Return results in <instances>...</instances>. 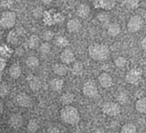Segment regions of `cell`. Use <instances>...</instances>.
<instances>
[{
    "mask_svg": "<svg viewBox=\"0 0 146 133\" xmlns=\"http://www.w3.org/2000/svg\"><path fill=\"white\" fill-rule=\"evenodd\" d=\"M82 91H83V94L89 98H93V97H97L98 94V86L93 80L86 81L83 85Z\"/></svg>",
    "mask_w": 146,
    "mask_h": 133,
    "instance_id": "52a82bcc",
    "label": "cell"
},
{
    "mask_svg": "<svg viewBox=\"0 0 146 133\" xmlns=\"http://www.w3.org/2000/svg\"><path fill=\"white\" fill-rule=\"evenodd\" d=\"M102 111L109 116H117L121 114V107L116 103L107 102L103 105Z\"/></svg>",
    "mask_w": 146,
    "mask_h": 133,
    "instance_id": "8992f818",
    "label": "cell"
},
{
    "mask_svg": "<svg viewBox=\"0 0 146 133\" xmlns=\"http://www.w3.org/2000/svg\"><path fill=\"white\" fill-rule=\"evenodd\" d=\"M16 103L21 107L27 108V107L31 106L32 99H31V97L27 94H26V93H20L16 97Z\"/></svg>",
    "mask_w": 146,
    "mask_h": 133,
    "instance_id": "4fadbf2b",
    "label": "cell"
},
{
    "mask_svg": "<svg viewBox=\"0 0 146 133\" xmlns=\"http://www.w3.org/2000/svg\"><path fill=\"white\" fill-rule=\"evenodd\" d=\"M83 72V64L80 62H76L73 64L72 67V73L74 75H80Z\"/></svg>",
    "mask_w": 146,
    "mask_h": 133,
    "instance_id": "83f0119b",
    "label": "cell"
},
{
    "mask_svg": "<svg viewBox=\"0 0 146 133\" xmlns=\"http://www.w3.org/2000/svg\"><path fill=\"white\" fill-rule=\"evenodd\" d=\"M16 21V15L12 11H4L0 17V25L3 28H11Z\"/></svg>",
    "mask_w": 146,
    "mask_h": 133,
    "instance_id": "277c9868",
    "label": "cell"
},
{
    "mask_svg": "<svg viewBox=\"0 0 146 133\" xmlns=\"http://www.w3.org/2000/svg\"><path fill=\"white\" fill-rule=\"evenodd\" d=\"M121 133H137V128L133 124L127 123L121 127Z\"/></svg>",
    "mask_w": 146,
    "mask_h": 133,
    "instance_id": "4316f807",
    "label": "cell"
},
{
    "mask_svg": "<svg viewBox=\"0 0 146 133\" xmlns=\"http://www.w3.org/2000/svg\"><path fill=\"white\" fill-rule=\"evenodd\" d=\"M121 32V26L117 23H111L108 26V33L111 37H116Z\"/></svg>",
    "mask_w": 146,
    "mask_h": 133,
    "instance_id": "44dd1931",
    "label": "cell"
},
{
    "mask_svg": "<svg viewBox=\"0 0 146 133\" xmlns=\"http://www.w3.org/2000/svg\"><path fill=\"white\" fill-rule=\"evenodd\" d=\"M27 44H28V47L30 49H37L38 47H39L40 45V43H39V38L35 35V34H33L29 37L28 38V41H27Z\"/></svg>",
    "mask_w": 146,
    "mask_h": 133,
    "instance_id": "603a6c76",
    "label": "cell"
},
{
    "mask_svg": "<svg viewBox=\"0 0 146 133\" xmlns=\"http://www.w3.org/2000/svg\"><path fill=\"white\" fill-rule=\"evenodd\" d=\"M92 133H105V132L103 130V129H100V128H98V129H96V130H94Z\"/></svg>",
    "mask_w": 146,
    "mask_h": 133,
    "instance_id": "60d3db41",
    "label": "cell"
},
{
    "mask_svg": "<svg viewBox=\"0 0 146 133\" xmlns=\"http://www.w3.org/2000/svg\"><path fill=\"white\" fill-rule=\"evenodd\" d=\"M139 6V0H127L126 7L128 9H136Z\"/></svg>",
    "mask_w": 146,
    "mask_h": 133,
    "instance_id": "4dcf8cb0",
    "label": "cell"
},
{
    "mask_svg": "<svg viewBox=\"0 0 146 133\" xmlns=\"http://www.w3.org/2000/svg\"><path fill=\"white\" fill-rule=\"evenodd\" d=\"M39 128V124L38 122L36 120H30L28 124H27V129L29 132L34 133L36 132Z\"/></svg>",
    "mask_w": 146,
    "mask_h": 133,
    "instance_id": "484cf974",
    "label": "cell"
},
{
    "mask_svg": "<svg viewBox=\"0 0 146 133\" xmlns=\"http://www.w3.org/2000/svg\"><path fill=\"white\" fill-rule=\"evenodd\" d=\"M3 112V105H2V103H0V114Z\"/></svg>",
    "mask_w": 146,
    "mask_h": 133,
    "instance_id": "7bdbcfd3",
    "label": "cell"
},
{
    "mask_svg": "<svg viewBox=\"0 0 146 133\" xmlns=\"http://www.w3.org/2000/svg\"><path fill=\"white\" fill-rule=\"evenodd\" d=\"M135 108L136 110L139 113L141 114H145L146 113V97H141L139 98L136 103H135Z\"/></svg>",
    "mask_w": 146,
    "mask_h": 133,
    "instance_id": "7402d4cb",
    "label": "cell"
},
{
    "mask_svg": "<svg viewBox=\"0 0 146 133\" xmlns=\"http://www.w3.org/2000/svg\"><path fill=\"white\" fill-rule=\"evenodd\" d=\"M98 20L100 21H102V22H107L108 21H109V15H107V14H105V13H101V14H99L98 15Z\"/></svg>",
    "mask_w": 146,
    "mask_h": 133,
    "instance_id": "74e56055",
    "label": "cell"
},
{
    "mask_svg": "<svg viewBox=\"0 0 146 133\" xmlns=\"http://www.w3.org/2000/svg\"><path fill=\"white\" fill-rule=\"evenodd\" d=\"M88 53L92 59L103 62L109 58L110 49L106 44H93L89 46Z\"/></svg>",
    "mask_w": 146,
    "mask_h": 133,
    "instance_id": "6da1fadb",
    "label": "cell"
},
{
    "mask_svg": "<svg viewBox=\"0 0 146 133\" xmlns=\"http://www.w3.org/2000/svg\"><path fill=\"white\" fill-rule=\"evenodd\" d=\"M38 50H39V52L43 55H47L50 52V50H51V47H50V44L48 43V42H44V43H42L39 47H38Z\"/></svg>",
    "mask_w": 146,
    "mask_h": 133,
    "instance_id": "f546056e",
    "label": "cell"
},
{
    "mask_svg": "<svg viewBox=\"0 0 146 133\" xmlns=\"http://www.w3.org/2000/svg\"><path fill=\"white\" fill-rule=\"evenodd\" d=\"M112 133H118V132H112Z\"/></svg>",
    "mask_w": 146,
    "mask_h": 133,
    "instance_id": "ee69618b",
    "label": "cell"
},
{
    "mask_svg": "<svg viewBox=\"0 0 146 133\" xmlns=\"http://www.w3.org/2000/svg\"><path fill=\"white\" fill-rule=\"evenodd\" d=\"M77 15L80 18L82 19H86L89 16L90 13H91V9L90 6L87 3H81L78 6L77 10H76Z\"/></svg>",
    "mask_w": 146,
    "mask_h": 133,
    "instance_id": "9a60e30c",
    "label": "cell"
},
{
    "mask_svg": "<svg viewBox=\"0 0 146 133\" xmlns=\"http://www.w3.org/2000/svg\"><path fill=\"white\" fill-rule=\"evenodd\" d=\"M117 100H118V102H120L121 103H125L127 101V95H126L125 93H122L121 92V93L118 94Z\"/></svg>",
    "mask_w": 146,
    "mask_h": 133,
    "instance_id": "8d00e7d4",
    "label": "cell"
},
{
    "mask_svg": "<svg viewBox=\"0 0 146 133\" xmlns=\"http://www.w3.org/2000/svg\"><path fill=\"white\" fill-rule=\"evenodd\" d=\"M81 27H82L81 22L77 18L70 19L67 23V29L69 32H72V33L78 32L81 29Z\"/></svg>",
    "mask_w": 146,
    "mask_h": 133,
    "instance_id": "8fae6325",
    "label": "cell"
},
{
    "mask_svg": "<svg viewBox=\"0 0 146 133\" xmlns=\"http://www.w3.org/2000/svg\"><path fill=\"white\" fill-rule=\"evenodd\" d=\"M45 4H48V3H50V0H42Z\"/></svg>",
    "mask_w": 146,
    "mask_h": 133,
    "instance_id": "b9f144b4",
    "label": "cell"
},
{
    "mask_svg": "<svg viewBox=\"0 0 146 133\" xmlns=\"http://www.w3.org/2000/svg\"><path fill=\"white\" fill-rule=\"evenodd\" d=\"M64 19V15L56 9L44 11L43 15V22L47 26H52L55 24L62 23L63 22Z\"/></svg>",
    "mask_w": 146,
    "mask_h": 133,
    "instance_id": "3957f363",
    "label": "cell"
},
{
    "mask_svg": "<svg viewBox=\"0 0 146 133\" xmlns=\"http://www.w3.org/2000/svg\"><path fill=\"white\" fill-rule=\"evenodd\" d=\"M44 12L43 11V8L42 7H36L33 11V16L36 17V18H40V17H43V15H44Z\"/></svg>",
    "mask_w": 146,
    "mask_h": 133,
    "instance_id": "836d02e7",
    "label": "cell"
},
{
    "mask_svg": "<svg viewBox=\"0 0 146 133\" xmlns=\"http://www.w3.org/2000/svg\"><path fill=\"white\" fill-rule=\"evenodd\" d=\"M60 116L62 120L68 125H76L80 121V113L73 106H65L61 109Z\"/></svg>",
    "mask_w": 146,
    "mask_h": 133,
    "instance_id": "7a4b0ae2",
    "label": "cell"
},
{
    "mask_svg": "<svg viewBox=\"0 0 146 133\" xmlns=\"http://www.w3.org/2000/svg\"><path fill=\"white\" fill-rule=\"evenodd\" d=\"M93 5L97 9L110 10L115 6V0H92Z\"/></svg>",
    "mask_w": 146,
    "mask_h": 133,
    "instance_id": "9c48e42d",
    "label": "cell"
},
{
    "mask_svg": "<svg viewBox=\"0 0 146 133\" xmlns=\"http://www.w3.org/2000/svg\"><path fill=\"white\" fill-rule=\"evenodd\" d=\"M60 59L62 62L65 65L71 64L75 62V56L72 50L70 49H65L62 51L60 55Z\"/></svg>",
    "mask_w": 146,
    "mask_h": 133,
    "instance_id": "30bf717a",
    "label": "cell"
},
{
    "mask_svg": "<svg viewBox=\"0 0 146 133\" xmlns=\"http://www.w3.org/2000/svg\"><path fill=\"white\" fill-rule=\"evenodd\" d=\"M127 60L124 56H118L115 60V65L118 68H123L127 66Z\"/></svg>",
    "mask_w": 146,
    "mask_h": 133,
    "instance_id": "f1b7e54d",
    "label": "cell"
},
{
    "mask_svg": "<svg viewBox=\"0 0 146 133\" xmlns=\"http://www.w3.org/2000/svg\"><path fill=\"white\" fill-rule=\"evenodd\" d=\"M74 100V94L70 93V92H66L63 93L60 98V101L62 103V104H63L64 106H68L70 105Z\"/></svg>",
    "mask_w": 146,
    "mask_h": 133,
    "instance_id": "ffe728a7",
    "label": "cell"
},
{
    "mask_svg": "<svg viewBox=\"0 0 146 133\" xmlns=\"http://www.w3.org/2000/svg\"><path fill=\"white\" fill-rule=\"evenodd\" d=\"M142 77V71L139 68H133L131 69L126 75V81L128 84L134 85L138 83Z\"/></svg>",
    "mask_w": 146,
    "mask_h": 133,
    "instance_id": "ba28073f",
    "label": "cell"
},
{
    "mask_svg": "<svg viewBox=\"0 0 146 133\" xmlns=\"http://www.w3.org/2000/svg\"><path fill=\"white\" fill-rule=\"evenodd\" d=\"M27 81L29 84V87L31 88L32 91H37L40 89L41 87V82L39 80V79L34 75H30L27 78Z\"/></svg>",
    "mask_w": 146,
    "mask_h": 133,
    "instance_id": "2e32d148",
    "label": "cell"
},
{
    "mask_svg": "<svg viewBox=\"0 0 146 133\" xmlns=\"http://www.w3.org/2000/svg\"><path fill=\"white\" fill-rule=\"evenodd\" d=\"M55 43L56 44L60 47V48H64V47H67L69 44V41L68 39L64 37V36H58L56 38V40H55Z\"/></svg>",
    "mask_w": 146,
    "mask_h": 133,
    "instance_id": "d4e9b609",
    "label": "cell"
},
{
    "mask_svg": "<svg viewBox=\"0 0 146 133\" xmlns=\"http://www.w3.org/2000/svg\"><path fill=\"white\" fill-rule=\"evenodd\" d=\"M9 93V87L6 85H2V86L0 87V96L2 97H4L8 95Z\"/></svg>",
    "mask_w": 146,
    "mask_h": 133,
    "instance_id": "d590c367",
    "label": "cell"
},
{
    "mask_svg": "<svg viewBox=\"0 0 146 133\" xmlns=\"http://www.w3.org/2000/svg\"><path fill=\"white\" fill-rule=\"evenodd\" d=\"M98 82H99L100 85L105 89L110 88L113 85L112 77L107 73H103L98 76Z\"/></svg>",
    "mask_w": 146,
    "mask_h": 133,
    "instance_id": "7c38bea8",
    "label": "cell"
},
{
    "mask_svg": "<svg viewBox=\"0 0 146 133\" xmlns=\"http://www.w3.org/2000/svg\"><path fill=\"white\" fill-rule=\"evenodd\" d=\"M9 75L12 79H19V77L21 74V67L19 64H16V63L12 64L9 67Z\"/></svg>",
    "mask_w": 146,
    "mask_h": 133,
    "instance_id": "e0dca14e",
    "label": "cell"
},
{
    "mask_svg": "<svg viewBox=\"0 0 146 133\" xmlns=\"http://www.w3.org/2000/svg\"><path fill=\"white\" fill-rule=\"evenodd\" d=\"M42 38H43V39H44V41L49 42V41H50V40L54 38V33H53V32L50 31V30H46V31H44V32H43Z\"/></svg>",
    "mask_w": 146,
    "mask_h": 133,
    "instance_id": "d6a6232c",
    "label": "cell"
},
{
    "mask_svg": "<svg viewBox=\"0 0 146 133\" xmlns=\"http://www.w3.org/2000/svg\"><path fill=\"white\" fill-rule=\"evenodd\" d=\"M9 123L12 128L18 129L23 125V118L20 114H14L9 117Z\"/></svg>",
    "mask_w": 146,
    "mask_h": 133,
    "instance_id": "5bb4252c",
    "label": "cell"
},
{
    "mask_svg": "<svg viewBox=\"0 0 146 133\" xmlns=\"http://www.w3.org/2000/svg\"><path fill=\"white\" fill-rule=\"evenodd\" d=\"M46 133H61V132H60V131H59V129H58V128L52 126V127H50V128L47 130V132Z\"/></svg>",
    "mask_w": 146,
    "mask_h": 133,
    "instance_id": "f35d334b",
    "label": "cell"
},
{
    "mask_svg": "<svg viewBox=\"0 0 146 133\" xmlns=\"http://www.w3.org/2000/svg\"><path fill=\"white\" fill-rule=\"evenodd\" d=\"M140 44H141V47H142V49L144 50H145L146 51V36L141 40V43H140Z\"/></svg>",
    "mask_w": 146,
    "mask_h": 133,
    "instance_id": "ab89813d",
    "label": "cell"
},
{
    "mask_svg": "<svg viewBox=\"0 0 146 133\" xmlns=\"http://www.w3.org/2000/svg\"><path fill=\"white\" fill-rule=\"evenodd\" d=\"M8 42L11 44H15L18 42V36L15 31H11L8 35Z\"/></svg>",
    "mask_w": 146,
    "mask_h": 133,
    "instance_id": "1f68e13d",
    "label": "cell"
},
{
    "mask_svg": "<svg viewBox=\"0 0 146 133\" xmlns=\"http://www.w3.org/2000/svg\"><path fill=\"white\" fill-rule=\"evenodd\" d=\"M26 65L29 68H36L39 65V60L36 56H28L26 60Z\"/></svg>",
    "mask_w": 146,
    "mask_h": 133,
    "instance_id": "cb8c5ba5",
    "label": "cell"
},
{
    "mask_svg": "<svg viewBox=\"0 0 146 133\" xmlns=\"http://www.w3.org/2000/svg\"><path fill=\"white\" fill-rule=\"evenodd\" d=\"M11 53L10 49H9L5 44H1L0 45V54L3 56H8Z\"/></svg>",
    "mask_w": 146,
    "mask_h": 133,
    "instance_id": "e575fe53",
    "label": "cell"
},
{
    "mask_svg": "<svg viewBox=\"0 0 146 133\" xmlns=\"http://www.w3.org/2000/svg\"><path fill=\"white\" fill-rule=\"evenodd\" d=\"M144 23V19L140 15H133L127 22V29L130 32H137L142 29Z\"/></svg>",
    "mask_w": 146,
    "mask_h": 133,
    "instance_id": "5b68a950",
    "label": "cell"
},
{
    "mask_svg": "<svg viewBox=\"0 0 146 133\" xmlns=\"http://www.w3.org/2000/svg\"><path fill=\"white\" fill-rule=\"evenodd\" d=\"M63 85H64L63 80L59 78L52 79L50 82V87L54 91H60L63 88Z\"/></svg>",
    "mask_w": 146,
    "mask_h": 133,
    "instance_id": "ac0fdd59",
    "label": "cell"
},
{
    "mask_svg": "<svg viewBox=\"0 0 146 133\" xmlns=\"http://www.w3.org/2000/svg\"><path fill=\"white\" fill-rule=\"evenodd\" d=\"M53 72L58 76H65L68 73V67L63 63H56L53 66Z\"/></svg>",
    "mask_w": 146,
    "mask_h": 133,
    "instance_id": "d6986e66",
    "label": "cell"
}]
</instances>
